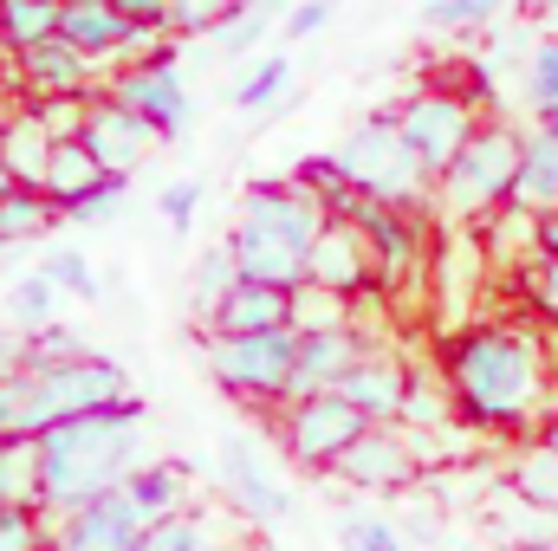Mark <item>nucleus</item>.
Instances as JSON below:
<instances>
[{"label": "nucleus", "instance_id": "nucleus-8", "mask_svg": "<svg viewBox=\"0 0 558 551\" xmlns=\"http://www.w3.org/2000/svg\"><path fill=\"white\" fill-rule=\"evenodd\" d=\"M371 428V415L357 409L344 390H318V396H292L279 415V434H286V454L305 461V467H331L357 434Z\"/></svg>", "mask_w": 558, "mask_h": 551}, {"label": "nucleus", "instance_id": "nucleus-32", "mask_svg": "<svg viewBox=\"0 0 558 551\" xmlns=\"http://www.w3.org/2000/svg\"><path fill=\"white\" fill-rule=\"evenodd\" d=\"M59 7H65V0H0L7 52H26V46L52 39V33H59Z\"/></svg>", "mask_w": 558, "mask_h": 551}, {"label": "nucleus", "instance_id": "nucleus-29", "mask_svg": "<svg viewBox=\"0 0 558 551\" xmlns=\"http://www.w3.org/2000/svg\"><path fill=\"white\" fill-rule=\"evenodd\" d=\"M0 506H39V434L0 441Z\"/></svg>", "mask_w": 558, "mask_h": 551}, {"label": "nucleus", "instance_id": "nucleus-4", "mask_svg": "<svg viewBox=\"0 0 558 551\" xmlns=\"http://www.w3.org/2000/svg\"><path fill=\"white\" fill-rule=\"evenodd\" d=\"M202 357H208V377L228 396H241V403H286L292 364H299V331L292 325H279V331H208Z\"/></svg>", "mask_w": 558, "mask_h": 551}, {"label": "nucleus", "instance_id": "nucleus-31", "mask_svg": "<svg viewBox=\"0 0 558 551\" xmlns=\"http://www.w3.org/2000/svg\"><path fill=\"white\" fill-rule=\"evenodd\" d=\"M513 493L526 506H539V513H558V448L546 434H539V448H526L513 461Z\"/></svg>", "mask_w": 558, "mask_h": 551}, {"label": "nucleus", "instance_id": "nucleus-47", "mask_svg": "<svg viewBox=\"0 0 558 551\" xmlns=\"http://www.w3.org/2000/svg\"><path fill=\"white\" fill-rule=\"evenodd\" d=\"M0 551H39V519H33V506H0Z\"/></svg>", "mask_w": 558, "mask_h": 551}, {"label": "nucleus", "instance_id": "nucleus-53", "mask_svg": "<svg viewBox=\"0 0 558 551\" xmlns=\"http://www.w3.org/2000/svg\"><path fill=\"white\" fill-rule=\"evenodd\" d=\"M546 441H553V448H558V409L546 415Z\"/></svg>", "mask_w": 558, "mask_h": 551}, {"label": "nucleus", "instance_id": "nucleus-45", "mask_svg": "<svg viewBox=\"0 0 558 551\" xmlns=\"http://www.w3.org/2000/svg\"><path fill=\"white\" fill-rule=\"evenodd\" d=\"M7 434H33V428H26V370L0 377V441H7Z\"/></svg>", "mask_w": 558, "mask_h": 551}, {"label": "nucleus", "instance_id": "nucleus-2", "mask_svg": "<svg viewBox=\"0 0 558 551\" xmlns=\"http://www.w3.org/2000/svg\"><path fill=\"white\" fill-rule=\"evenodd\" d=\"M137 434H143L137 396H118V403H105L92 415H65V421L39 428V506L78 513L85 500L118 487L137 467Z\"/></svg>", "mask_w": 558, "mask_h": 551}, {"label": "nucleus", "instance_id": "nucleus-18", "mask_svg": "<svg viewBox=\"0 0 558 551\" xmlns=\"http://www.w3.org/2000/svg\"><path fill=\"white\" fill-rule=\"evenodd\" d=\"M331 474L351 480V487H403V480L416 474V448H410L390 421H371V428L331 461Z\"/></svg>", "mask_w": 558, "mask_h": 551}, {"label": "nucleus", "instance_id": "nucleus-11", "mask_svg": "<svg viewBox=\"0 0 558 551\" xmlns=\"http://www.w3.org/2000/svg\"><path fill=\"white\" fill-rule=\"evenodd\" d=\"M59 33L85 52V59H98V65H131V59H143V46H162L156 33H143V26H131L124 13H118V0H65L59 7Z\"/></svg>", "mask_w": 558, "mask_h": 551}, {"label": "nucleus", "instance_id": "nucleus-34", "mask_svg": "<svg viewBox=\"0 0 558 551\" xmlns=\"http://www.w3.org/2000/svg\"><path fill=\"white\" fill-rule=\"evenodd\" d=\"M124 487L143 500V513H149V519H169V513L182 506V493H189L182 467H131V474H124Z\"/></svg>", "mask_w": 558, "mask_h": 551}, {"label": "nucleus", "instance_id": "nucleus-3", "mask_svg": "<svg viewBox=\"0 0 558 551\" xmlns=\"http://www.w3.org/2000/svg\"><path fill=\"white\" fill-rule=\"evenodd\" d=\"M520 143H526V131L487 118L474 137L461 143V156L435 175L441 208L461 215V221H487L494 208H507L513 201V175H520Z\"/></svg>", "mask_w": 558, "mask_h": 551}, {"label": "nucleus", "instance_id": "nucleus-38", "mask_svg": "<svg viewBox=\"0 0 558 551\" xmlns=\"http://www.w3.org/2000/svg\"><path fill=\"white\" fill-rule=\"evenodd\" d=\"M124 182H131V175H105L98 188H85V195H78V201H65L59 215H65V221H78V228H111V221L124 215Z\"/></svg>", "mask_w": 558, "mask_h": 551}, {"label": "nucleus", "instance_id": "nucleus-39", "mask_svg": "<svg viewBox=\"0 0 558 551\" xmlns=\"http://www.w3.org/2000/svg\"><path fill=\"white\" fill-rule=\"evenodd\" d=\"M241 0H169V39H202L215 33Z\"/></svg>", "mask_w": 558, "mask_h": 551}, {"label": "nucleus", "instance_id": "nucleus-44", "mask_svg": "<svg viewBox=\"0 0 558 551\" xmlns=\"http://www.w3.org/2000/svg\"><path fill=\"white\" fill-rule=\"evenodd\" d=\"M331 13H338V0H299V7H286L279 33H286V39H312V33L331 26Z\"/></svg>", "mask_w": 558, "mask_h": 551}, {"label": "nucleus", "instance_id": "nucleus-58", "mask_svg": "<svg viewBox=\"0 0 558 551\" xmlns=\"http://www.w3.org/2000/svg\"><path fill=\"white\" fill-rule=\"evenodd\" d=\"M0 279H7V260H0Z\"/></svg>", "mask_w": 558, "mask_h": 551}, {"label": "nucleus", "instance_id": "nucleus-12", "mask_svg": "<svg viewBox=\"0 0 558 551\" xmlns=\"http://www.w3.org/2000/svg\"><path fill=\"white\" fill-rule=\"evenodd\" d=\"M13 78L26 98H92L98 91V59H85L65 33L13 52Z\"/></svg>", "mask_w": 558, "mask_h": 551}, {"label": "nucleus", "instance_id": "nucleus-25", "mask_svg": "<svg viewBox=\"0 0 558 551\" xmlns=\"http://www.w3.org/2000/svg\"><path fill=\"white\" fill-rule=\"evenodd\" d=\"M98 182H105V162L85 149V137H59V143H52V156H46V182H39V188H46L59 208H65V201H78V195H85V188H98Z\"/></svg>", "mask_w": 558, "mask_h": 551}, {"label": "nucleus", "instance_id": "nucleus-49", "mask_svg": "<svg viewBox=\"0 0 558 551\" xmlns=\"http://www.w3.org/2000/svg\"><path fill=\"white\" fill-rule=\"evenodd\" d=\"M533 298H539V311H546V318H558V254L539 260V273H533Z\"/></svg>", "mask_w": 558, "mask_h": 551}, {"label": "nucleus", "instance_id": "nucleus-21", "mask_svg": "<svg viewBox=\"0 0 558 551\" xmlns=\"http://www.w3.org/2000/svg\"><path fill=\"white\" fill-rule=\"evenodd\" d=\"M221 461H228V487H234V500H241L254 519H286V513H292V493L260 467V454L247 448V434H228V441H221Z\"/></svg>", "mask_w": 558, "mask_h": 551}, {"label": "nucleus", "instance_id": "nucleus-48", "mask_svg": "<svg viewBox=\"0 0 558 551\" xmlns=\"http://www.w3.org/2000/svg\"><path fill=\"white\" fill-rule=\"evenodd\" d=\"M118 13L143 26V33H156V39H169V0H118Z\"/></svg>", "mask_w": 558, "mask_h": 551}, {"label": "nucleus", "instance_id": "nucleus-37", "mask_svg": "<svg viewBox=\"0 0 558 551\" xmlns=\"http://www.w3.org/2000/svg\"><path fill=\"white\" fill-rule=\"evenodd\" d=\"M351 298L344 292H331V285H292V331H325V325H351V311H344Z\"/></svg>", "mask_w": 558, "mask_h": 551}, {"label": "nucleus", "instance_id": "nucleus-56", "mask_svg": "<svg viewBox=\"0 0 558 551\" xmlns=\"http://www.w3.org/2000/svg\"><path fill=\"white\" fill-rule=\"evenodd\" d=\"M546 551H558V519H553V539H546Z\"/></svg>", "mask_w": 558, "mask_h": 551}, {"label": "nucleus", "instance_id": "nucleus-51", "mask_svg": "<svg viewBox=\"0 0 558 551\" xmlns=\"http://www.w3.org/2000/svg\"><path fill=\"white\" fill-rule=\"evenodd\" d=\"M546 254H558V208L539 215V260H546Z\"/></svg>", "mask_w": 558, "mask_h": 551}, {"label": "nucleus", "instance_id": "nucleus-50", "mask_svg": "<svg viewBox=\"0 0 558 551\" xmlns=\"http://www.w3.org/2000/svg\"><path fill=\"white\" fill-rule=\"evenodd\" d=\"M26 370V331H0V377Z\"/></svg>", "mask_w": 558, "mask_h": 551}, {"label": "nucleus", "instance_id": "nucleus-7", "mask_svg": "<svg viewBox=\"0 0 558 551\" xmlns=\"http://www.w3.org/2000/svg\"><path fill=\"white\" fill-rule=\"evenodd\" d=\"M111 98L131 105L156 137H175V131H189V118H195V98H189V85H182V65H175V46H169V39L149 46L131 65H118Z\"/></svg>", "mask_w": 558, "mask_h": 551}, {"label": "nucleus", "instance_id": "nucleus-17", "mask_svg": "<svg viewBox=\"0 0 558 551\" xmlns=\"http://www.w3.org/2000/svg\"><path fill=\"white\" fill-rule=\"evenodd\" d=\"M364 351H371V344H364V331H357V325L299 331V364H292V390H286V403H292V396H318V390H338V383H344V370H351Z\"/></svg>", "mask_w": 558, "mask_h": 551}, {"label": "nucleus", "instance_id": "nucleus-14", "mask_svg": "<svg viewBox=\"0 0 558 551\" xmlns=\"http://www.w3.org/2000/svg\"><path fill=\"white\" fill-rule=\"evenodd\" d=\"M78 137H85V149L105 162V175H131L143 156L162 143L137 111H131V105H118L111 91H92V105H85V131H78Z\"/></svg>", "mask_w": 558, "mask_h": 551}, {"label": "nucleus", "instance_id": "nucleus-22", "mask_svg": "<svg viewBox=\"0 0 558 551\" xmlns=\"http://www.w3.org/2000/svg\"><path fill=\"white\" fill-rule=\"evenodd\" d=\"M228 247H234V260H241V279H267V285H286V292L305 285V254H299L292 241H279V234H260V228L234 221Z\"/></svg>", "mask_w": 558, "mask_h": 551}, {"label": "nucleus", "instance_id": "nucleus-6", "mask_svg": "<svg viewBox=\"0 0 558 551\" xmlns=\"http://www.w3.org/2000/svg\"><path fill=\"white\" fill-rule=\"evenodd\" d=\"M118 396H131V377L111 357L78 351V357H52V364H26V428L33 434L52 428V421H65V415L105 409Z\"/></svg>", "mask_w": 558, "mask_h": 551}, {"label": "nucleus", "instance_id": "nucleus-52", "mask_svg": "<svg viewBox=\"0 0 558 551\" xmlns=\"http://www.w3.org/2000/svg\"><path fill=\"white\" fill-rule=\"evenodd\" d=\"M13 182H20V175H13V162H7V156H0V195H7V188H13Z\"/></svg>", "mask_w": 558, "mask_h": 551}, {"label": "nucleus", "instance_id": "nucleus-30", "mask_svg": "<svg viewBox=\"0 0 558 551\" xmlns=\"http://www.w3.org/2000/svg\"><path fill=\"white\" fill-rule=\"evenodd\" d=\"M234 279H241V260H234L228 241H221V247H202V260H195V273H189V311L208 318V311L234 292Z\"/></svg>", "mask_w": 558, "mask_h": 551}, {"label": "nucleus", "instance_id": "nucleus-19", "mask_svg": "<svg viewBox=\"0 0 558 551\" xmlns=\"http://www.w3.org/2000/svg\"><path fill=\"white\" fill-rule=\"evenodd\" d=\"M338 390L371 415V421H397V415H403V396H410V364H397L390 351H364V357L344 370Z\"/></svg>", "mask_w": 558, "mask_h": 551}, {"label": "nucleus", "instance_id": "nucleus-33", "mask_svg": "<svg viewBox=\"0 0 558 551\" xmlns=\"http://www.w3.org/2000/svg\"><path fill=\"white\" fill-rule=\"evenodd\" d=\"M59 285H52V273L39 267V273H20L13 279V292H7V305H13V325L20 331H39V325H52L59 318Z\"/></svg>", "mask_w": 558, "mask_h": 551}, {"label": "nucleus", "instance_id": "nucleus-54", "mask_svg": "<svg viewBox=\"0 0 558 551\" xmlns=\"http://www.w3.org/2000/svg\"><path fill=\"white\" fill-rule=\"evenodd\" d=\"M0 65H13V52H7V26H0Z\"/></svg>", "mask_w": 558, "mask_h": 551}, {"label": "nucleus", "instance_id": "nucleus-15", "mask_svg": "<svg viewBox=\"0 0 558 551\" xmlns=\"http://www.w3.org/2000/svg\"><path fill=\"white\" fill-rule=\"evenodd\" d=\"M305 279L312 285H331L344 298L364 292V285H377V254H371L364 228L357 221H325L318 241H312V254H305Z\"/></svg>", "mask_w": 558, "mask_h": 551}, {"label": "nucleus", "instance_id": "nucleus-36", "mask_svg": "<svg viewBox=\"0 0 558 551\" xmlns=\"http://www.w3.org/2000/svg\"><path fill=\"white\" fill-rule=\"evenodd\" d=\"M507 13V0H422V26L435 33H481Z\"/></svg>", "mask_w": 558, "mask_h": 551}, {"label": "nucleus", "instance_id": "nucleus-46", "mask_svg": "<svg viewBox=\"0 0 558 551\" xmlns=\"http://www.w3.org/2000/svg\"><path fill=\"white\" fill-rule=\"evenodd\" d=\"M39 105V118H46V131L52 137H78L85 131V105L92 98H33Z\"/></svg>", "mask_w": 558, "mask_h": 551}, {"label": "nucleus", "instance_id": "nucleus-28", "mask_svg": "<svg viewBox=\"0 0 558 551\" xmlns=\"http://www.w3.org/2000/svg\"><path fill=\"white\" fill-rule=\"evenodd\" d=\"M279 20H286V7H279V0H241V7L208 33V39H215V52H221V59H254V52H260V39L274 33Z\"/></svg>", "mask_w": 558, "mask_h": 551}, {"label": "nucleus", "instance_id": "nucleus-43", "mask_svg": "<svg viewBox=\"0 0 558 551\" xmlns=\"http://www.w3.org/2000/svg\"><path fill=\"white\" fill-rule=\"evenodd\" d=\"M195 208H202V182H195V175H182V182H169V188L156 195V215H162V221H169L175 234H182V228L195 221Z\"/></svg>", "mask_w": 558, "mask_h": 551}, {"label": "nucleus", "instance_id": "nucleus-13", "mask_svg": "<svg viewBox=\"0 0 558 551\" xmlns=\"http://www.w3.org/2000/svg\"><path fill=\"white\" fill-rule=\"evenodd\" d=\"M241 221H247V228H260V234L292 241L299 254H312V241H318V228H325L331 215L318 208V195H312V188H299V182L286 175V182H254V188H247Z\"/></svg>", "mask_w": 558, "mask_h": 551}, {"label": "nucleus", "instance_id": "nucleus-5", "mask_svg": "<svg viewBox=\"0 0 558 551\" xmlns=\"http://www.w3.org/2000/svg\"><path fill=\"white\" fill-rule=\"evenodd\" d=\"M331 156H338V169H344L364 195H384V201H422V195L435 188V175L422 169L416 149H410L403 131H397V111L357 118Z\"/></svg>", "mask_w": 558, "mask_h": 551}, {"label": "nucleus", "instance_id": "nucleus-26", "mask_svg": "<svg viewBox=\"0 0 558 551\" xmlns=\"http://www.w3.org/2000/svg\"><path fill=\"white\" fill-rule=\"evenodd\" d=\"M52 221H65V215H59V201H52L46 188H33V182H13V188L0 195V247L39 241Z\"/></svg>", "mask_w": 558, "mask_h": 551}, {"label": "nucleus", "instance_id": "nucleus-9", "mask_svg": "<svg viewBox=\"0 0 558 551\" xmlns=\"http://www.w3.org/2000/svg\"><path fill=\"white\" fill-rule=\"evenodd\" d=\"M397 131L403 143L416 149V162L428 175H441L454 156H461V143L481 131V118H474V98L468 91H410L403 105H397Z\"/></svg>", "mask_w": 558, "mask_h": 551}, {"label": "nucleus", "instance_id": "nucleus-1", "mask_svg": "<svg viewBox=\"0 0 558 551\" xmlns=\"http://www.w3.org/2000/svg\"><path fill=\"white\" fill-rule=\"evenodd\" d=\"M546 344L520 325H474L448 344V396L474 428H526L546 409Z\"/></svg>", "mask_w": 558, "mask_h": 551}, {"label": "nucleus", "instance_id": "nucleus-27", "mask_svg": "<svg viewBox=\"0 0 558 551\" xmlns=\"http://www.w3.org/2000/svg\"><path fill=\"white\" fill-rule=\"evenodd\" d=\"M286 91H292V59L286 52H267V59H254L241 78H234V111H247V118H274V111H286Z\"/></svg>", "mask_w": 558, "mask_h": 551}, {"label": "nucleus", "instance_id": "nucleus-55", "mask_svg": "<svg viewBox=\"0 0 558 551\" xmlns=\"http://www.w3.org/2000/svg\"><path fill=\"white\" fill-rule=\"evenodd\" d=\"M539 7H546V20H553V26H558V0H539Z\"/></svg>", "mask_w": 558, "mask_h": 551}, {"label": "nucleus", "instance_id": "nucleus-23", "mask_svg": "<svg viewBox=\"0 0 558 551\" xmlns=\"http://www.w3.org/2000/svg\"><path fill=\"white\" fill-rule=\"evenodd\" d=\"M513 201L520 208H533V215H546L558 208V124H533L526 143H520V175H513Z\"/></svg>", "mask_w": 558, "mask_h": 551}, {"label": "nucleus", "instance_id": "nucleus-35", "mask_svg": "<svg viewBox=\"0 0 558 551\" xmlns=\"http://www.w3.org/2000/svg\"><path fill=\"white\" fill-rule=\"evenodd\" d=\"M526 105H533V118H546L558 105V26L526 46Z\"/></svg>", "mask_w": 558, "mask_h": 551}, {"label": "nucleus", "instance_id": "nucleus-16", "mask_svg": "<svg viewBox=\"0 0 558 551\" xmlns=\"http://www.w3.org/2000/svg\"><path fill=\"white\" fill-rule=\"evenodd\" d=\"M422 201H384V195H364V208L351 215L377 254V279H403L422 254V228H416Z\"/></svg>", "mask_w": 558, "mask_h": 551}, {"label": "nucleus", "instance_id": "nucleus-10", "mask_svg": "<svg viewBox=\"0 0 558 551\" xmlns=\"http://www.w3.org/2000/svg\"><path fill=\"white\" fill-rule=\"evenodd\" d=\"M149 526H156V519L143 513V500L118 480V487H105L98 500H85V506L65 519L59 551H137Z\"/></svg>", "mask_w": 558, "mask_h": 551}, {"label": "nucleus", "instance_id": "nucleus-41", "mask_svg": "<svg viewBox=\"0 0 558 551\" xmlns=\"http://www.w3.org/2000/svg\"><path fill=\"white\" fill-rule=\"evenodd\" d=\"M46 273H52V285H59L65 298H85V305L105 292L98 273H92V260H85V254H72V247H65V254H52V260H46Z\"/></svg>", "mask_w": 558, "mask_h": 551}, {"label": "nucleus", "instance_id": "nucleus-24", "mask_svg": "<svg viewBox=\"0 0 558 551\" xmlns=\"http://www.w3.org/2000/svg\"><path fill=\"white\" fill-rule=\"evenodd\" d=\"M52 143H59V137L46 131V118H39V105H33V98L0 124V156H7V162H13V175H20V182H33V188L46 182V156H52Z\"/></svg>", "mask_w": 558, "mask_h": 551}, {"label": "nucleus", "instance_id": "nucleus-57", "mask_svg": "<svg viewBox=\"0 0 558 551\" xmlns=\"http://www.w3.org/2000/svg\"><path fill=\"white\" fill-rule=\"evenodd\" d=\"M546 124H558V105H553V111H546Z\"/></svg>", "mask_w": 558, "mask_h": 551}, {"label": "nucleus", "instance_id": "nucleus-20", "mask_svg": "<svg viewBox=\"0 0 558 551\" xmlns=\"http://www.w3.org/2000/svg\"><path fill=\"white\" fill-rule=\"evenodd\" d=\"M292 325V292L267 279H234V292L208 311V331H279Z\"/></svg>", "mask_w": 558, "mask_h": 551}, {"label": "nucleus", "instance_id": "nucleus-40", "mask_svg": "<svg viewBox=\"0 0 558 551\" xmlns=\"http://www.w3.org/2000/svg\"><path fill=\"white\" fill-rule=\"evenodd\" d=\"M137 551H215V532H208V519H156L149 532H143Z\"/></svg>", "mask_w": 558, "mask_h": 551}, {"label": "nucleus", "instance_id": "nucleus-42", "mask_svg": "<svg viewBox=\"0 0 558 551\" xmlns=\"http://www.w3.org/2000/svg\"><path fill=\"white\" fill-rule=\"evenodd\" d=\"M338 546L344 551H403V532L390 519H338Z\"/></svg>", "mask_w": 558, "mask_h": 551}]
</instances>
